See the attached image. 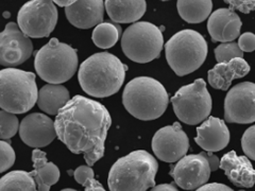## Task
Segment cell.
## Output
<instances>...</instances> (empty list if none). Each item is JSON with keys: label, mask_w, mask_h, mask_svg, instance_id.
<instances>
[{"label": "cell", "mask_w": 255, "mask_h": 191, "mask_svg": "<svg viewBox=\"0 0 255 191\" xmlns=\"http://www.w3.org/2000/svg\"><path fill=\"white\" fill-rule=\"evenodd\" d=\"M54 122L58 138L74 154H82L87 166H94L105 155L112 118L101 103L76 96L60 110Z\"/></svg>", "instance_id": "cell-1"}, {"label": "cell", "mask_w": 255, "mask_h": 191, "mask_svg": "<svg viewBox=\"0 0 255 191\" xmlns=\"http://www.w3.org/2000/svg\"><path fill=\"white\" fill-rule=\"evenodd\" d=\"M128 67L114 54L95 53L79 68L78 79L82 90L95 98L116 94L124 84Z\"/></svg>", "instance_id": "cell-2"}, {"label": "cell", "mask_w": 255, "mask_h": 191, "mask_svg": "<svg viewBox=\"0 0 255 191\" xmlns=\"http://www.w3.org/2000/svg\"><path fill=\"white\" fill-rule=\"evenodd\" d=\"M156 159L147 151H133L112 166L108 185L111 191H147L155 187Z\"/></svg>", "instance_id": "cell-3"}, {"label": "cell", "mask_w": 255, "mask_h": 191, "mask_svg": "<svg viewBox=\"0 0 255 191\" xmlns=\"http://www.w3.org/2000/svg\"><path fill=\"white\" fill-rule=\"evenodd\" d=\"M123 103L133 117L149 121L159 118L165 113L169 97L165 87L155 79L139 77L131 80L126 85Z\"/></svg>", "instance_id": "cell-4"}, {"label": "cell", "mask_w": 255, "mask_h": 191, "mask_svg": "<svg viewBox=\"0 0 255 191\" xmlns=\"http://www.w3.org/2000/svg\"><path fill=\"white\" fill-rule=\"evenodd\" d=\"M78 63V54L74 48L54 37L36 52L34 67L44 81L61 85L75 76Z\"/></svg>", "instance_id": "cell-5"}, {"label": "cell", "mask_w": 255, "mask_h": 191, "mask_svg": "<svg viewBox=\"0 0 255 191\" xmlns=\"http://www.w3.org/2000/svg\"><path fill=\"white\" fill-rule=\"evenodd\" d=\"M35 75L16 68L0 71V107L12 114H23L38 100Z\"/></svg>", "instance_id": "cell-6"}, {"label": "cell", "mask_w": 255, "mask_h": 191, "mask_svg": "<svg viewBox=\"0 0 255 191\" xmlns=\"http://www.w3.org/2000/svg\"><path fill=\"white\" fill-rule=\"evenodd\" d=\"M165 52L174 74L183 77L201 67L207 57V43L199 32L182 30L166 43Z\"/></svg>", "instance_id": "cell-7"}, {"label": "cell", "mask_w": 255, "mask_h": 191, "mask_svg": "<svg viewBox=\"0 0 255 191\" xmlns=\"http://www.w3.org/2000/svg\"><path fill=\"white\" fill-rule=\"evenodd\" d=\"M164 46L162 31L148 21L135 22L125 31L122 48L128 59L139 64L157 59Z\"/></svg>", "instance_id": "cell-8"}, {"label": "cell", "mask_w": 255, "mask_h": 191, "mask_svg": "<svg viewBox=\"0 0 255 191\" xmlns=\"http://www.w3.org/2000/svg\"><path fill=\"white\" fill-rule=\"evenodd\" d=\"M171 103L177 117L190 125L204 121L212 110V97L202 79L181 87L171 98Z\"/></svg>", "instance_id": "cell-9"}, {"label": "cell", "mask_w": 255, "mask_h": 191, "mask_svg": "<svg viewBox=\"0 0 255 191\" xmlns=\"http://www.w3.org/2000/svg\"><path fill=\"white\" fill-rule=\"evenodd\" d=\"M17 22L27 36L47 37L57 26L58 9L50 0H33L20 7Z\"/></svg>", "instance_id": "cell-10"}, {"label": "cell", "mask_w": 255, "mask_h": 191, "mask_svg": "<svg viewBox=\"0 0 255 191\" xmlns=\"http://www.w3.org/2000/svg\"><path fill=\"white\" fill-rule=\"evenodd\" d=\"M225 120L229 123L255 122V83L235 85L225 100Z\"/></svg>", "instance_id": "cell-11"}, {"label": "cell", "mask_w": 255, "mask_h": 191, "mask_svg": "<svg viewBox=\"0 0 255 191\" xmlns=\"http://www.w3.org/2000/svg\"><path fill=\"white\" fill-rule=\"evenodd\" d=\"M33 52V44L29 36L15 22L6 23L0 34V64L15 67L25 63Z\"/></svg>", "instance_id": "cell-12"}, {"label": "cell", "mask_w": 255, "mask_h": 191, "mask_svg": "<svg viewBox=\"0 0 255 191\" xmlns=\"http://www.w3.org/2000/svg\"><path fill=\"white\" fill-rule=\"evenodd\" d=\"M211 167L205 152L183 157L170 170V175L180 188L197 190L204 186L211 177Z\"/></svg>", "instance_id": "cell-13"}, {"label": "cell", "mask_w": 255, "mask_h": 191, "mask_svg": "<svg viewBox=\"0 0 255 191\" xmlns=\"http://www.w3.org/2000/svg\"><path fill=\"white\" fill-rule=\"evenodd\" d=\"M189 139L179 122L159 129L152 138V150L159 161L165 163L179 162L186 156Z\"/></svg>", "instance_id": "cell-14"}, {"label": "cell", "mask_w": 255, "mask_h": 191, "mask_svg": "<svg viewBox=\"0 0 255 191\" xmlns=\"http://www.w3.org/2000/svg\"><path fill=\"white\" fill-rule=\"evenodd\" d=\"M19 136L29 147L35 149L47 147L58 137L55 122L39 113L28 115L20 123Z\"/></svg>", "instance_id": "cell-15"}, {"label": "cell", "mask_w": 255, "mask_h": 191, "mask_svg": "<svg viewBox=\"0 0 255 191\" xmlns=\"http://www.w3.org/2000/svg\"><path fill=\"white\" fill-rule=\"evenodd\" d=\"M242 26L241 17L232 7L215 11L207 21V30L213 42H221V44L232 43L241 34Z\"/></svg>", "instance_id": "cell-16"}, {"label": "cell", "mask_w": 255, "mask_h": 191, "mask_svg": "<svg viewBox=\"0 0 255 191\" xmlns=\"http://www.w3.org/2000/svg\"><path fill=\"white\" fill-rule=\"evenodd\" d=\"M230 131L225 121L217 117H210L197 127L195 141L205 152H218L230 142Z\"/></svg>", "instance_id": "cell-17"}, {"label": "cell", "mask_w": 255, "mask_h": 191, "mask_svg": "<svg viewBox=\"0 0 255 191\" xmlns=\"http://www.w3.org/2000/svg\"><path fill=\"white\" fill-rule=\"evenodd\" d=\"M106 4L102 0H85L75 1L73 5L65 9L68 21L79 29L97 27L103 20Z\"/></svg>", "instance_id": "cell-18"}, {"label": "cell", "mask_w": 255, "mask_h": 191, "mask_svg": "<svg viewBox=\"0 0 255 191\" xmlns=\"http://www.w3.org/2000/svg\"><path fill=\"white\" fill-rule=\"evenodd\" d=\"M220 168L237 187L251 188L255 185V169L247 156H238L235 151H231L221 158Z\"/></svg>", "instance_id": "cell-19"}, {"label": "cell", "mask_w": 255, "mask_h": 191, "mask_svg": "<svg viewBox=\"0 0 255 191\" xmlns=\"http://www.w3.org/2000/svg\"><path fill=\"white\" fill-rule=\"evenodd\" d=\"M250 71V65L244 59H234L229 63L217 64L207 74L209 83L215 90L228 91L235 79L246 77Z\"/></svg>", "instance_id": "cell-20"}, {"label": "cell", "mask_w": 255, "mask_h": 191, "mask_svg": "<svg viewBox=\"0 0 255 191\" xmlns=\"http://www.w3.org/2000/svg\"><path fill=\"white\" fill-rule=\"evenodd\" d=\"M33 170L30 172L36 182L37 191H49L51 186L60 180V169L52 163L47 161L46 153L39 149L32 152Z\"/></svg>", "instance_id": "cell-21"}, {"label": "cell", "mask_w": 255, "mask_h": 191, "mask_svg": "<svg viewBox=\"0 0 255 191\" xmlns=\"http://www.w3.org/2000/svg\"><path fill=\"white\" fill-rule=\"evenodd\" d=\"M105 4L110 18L116 23H135L142 17L147 9L145 0H108Z\"/></svg>", "instance_id": "cell-22"}, {"label": "cell", "mask_w": 255, "mask_h": 191, "mask_svg": "<svg viewBox=\"0 0 255 191\" xmlns=\"http://www.w3.org/2000/svg\"><path fill=\"white\" fill-rule=\"evenodd\" d=\"M69 101V92L65 86L47 84L38 93L37 105L45 113L58 116Z\"/></svg>", "instance_id": "cell-23"}, {"label": "cell", "mask_w": 255, "mask_h": 191, "mask_svg": "<svg viewBox=\"0 0 255 191\" xmlns=\"http://www.w3.org/2000/svg\"><path fill=\"white\" fill-rule=\"evenodd\" d=\"M177 7L182 19L189 23H199L206 18H210L213 2L211 0H202V1L180 0L177 2Z\"/></svg>", "instance_id": "cell-24"}, {"label": "cell", "mask_w": 255, "mask_h": 191, "mask_svg": "<svg viewBox=\"0 0 255 191\" xmlns=\"http://www.w3.org/2000/svg\"><path fill=\"white\" fill-rule=\"evenodd\" d=\"M0 191H37V185L30 172L12 171L0 180Z\"/></svg>", "instance_id": "cell-25"}, {"label": "cell", "mask_w": 255, "mask_h": 191, "mask_svg": "<svg viewBox=\"0 0 255 191\" xmlns=\"http://www.w3.org/2000/svg\"><path fill=\"white\" fill-rule=\"evenodd\" d=\"M122 35V27L118 23L102 22L93 31L92 39L94 44L101 49H109L118 42Z\"/></svg>", "instance_id": "cell-26"}, {"label": "cell", "mask_w": 255, "mask_h": 191, "mask_svg": "<svg viewBox=\"0 0 255 191\" xmlns=\"http://www.w3.org/2000/svg\"><path fill=\"white\" fill-rule=\"evenodd\" d=\"M215 58H216L218 64L229 63L234 59H243L244 52L238 43H225L220 44L215 49Z\"/></svg>", "instance_id": "cell-27"}, {"label": "cell", "mask_w": 255, "mask_h": 191, "mask_svg": "<svg viewBox=\"0 0 255 191\" xmlns=\"http://www.w3.org/2000/svg\"><path fill=\"white\" fill-rule=\"evenodd\" d=\"M0 126H1V139H10L19 130V121L15 114L0 110Z\"/></svg>", "instance_id": "cell-28"}, {"label": "cell", "mask_w": 255, "mask_h": 191, "mask_svg": "<svg viewBox=\"0 0 255 191\" xmlns=\"http://www.w3.org/2000/svg\"><path fill=\"white\" fill-rule=\"evenodd\" d=\"M0 172H4L10 169L15 163V152L10 143L4 140L0 141Z\"/></svg>", "instance_id": "cell-29"}, {"label": "cell", "mask_w": 255, "mask_h": 191, "mask_svg": "<svg viewBox=\"0 0 255 191\" xmlns=\"http://www.w3.org/2000/svg\"><path fill=\"white\" fill-rule=\"evenodd\" d=\"M242 148L247 157L255 161V125L250 126L242 138Z\"/></svg>", "instance_id": "cell-30"}, {"label": "cell", "mask_w": 255, "mask_h": 191, "mask_svg": "<svg viewBox=\"0 0 255 191\" xmlns=\"http://www.w3.org/2000/svg\"><path fill=\"white\" fill-rule=\"evenodd\" d=\"M226 3L232 6L233 10H238L244 14L255 11V0H227Z\"/></svg>", "instance_id": "cell-31"}, {"label": "cell", "mask_w": 255, "mask_h": 191, "mask_svg": "<svg viewBox=\"0 0 255 191\" xmlns=\"http://www.w3.org/2000/svg\"><path fill=\"white\" fill-rule=\"evenodd\" d=\"M238 45L241 47L243 52H252L255 50V34L252 32H246V33L239 36Z\"/></svg>", "instance_id": "cell-32"}, {"label": "cell", "mask_w": 255, "mask_h": 191, "mask_svg": "<svg viewBox=\"0 0 255 191\" xmlns=\"http://www.w3.org/2000/svg\"><path fill=\"white\" fill-rule=\"evenodd\" d=\"M94 170L90 166H80L74 172V177L77 183L80 185H83L89 181L90 179H94Z\"/></svg>", "instance_id": "cell-33"}, {"label": "cell", "mask_w": 255, "mask_h": 191, "mask_svg": "<svg viewBox=\"0 0 255 191\" xmlns=\"http://www.w3.org/2000/svg\"><path fill=\"white\" fill-rule=\"evenodd\" d=\"M196 191H234L231 189L229 186L225 184H219V183H212V184H205L204 186L197 189ZM239 191H246V190H239Z\"/></svg>", "instance_id": "cell-34"}, {"label": "cell", "mask_w": 255, "mask_h": 191, "mask_svg": "<svg viewBox=\"0 0 255 191\" xmlns=\"http://www.w3.org/2000/svg\"><path fill=\"white\" fill-rule=\"evenodd\" d=\"M84 187L85 191H107L100 183L98 181H96L95 179H90L87 181L84 184Z\"/></svg>", "instance_id": "cell-35"}, {"label": "cell", "mask_w": 255, "mask_h": 191, "mask_svg": "<svg viewBox=\"0 0 255 191\" xmlns=\"http://www.w3.org/2000/svg\"><path fill=\"white\" fill-rule=\"evenodd\" d=\"M205 156L209 161L212 171H216L218 168H220V161L217 155L213 154L212 152H205Z\"/></svg>", "instance_id": "cell-36"}, {"label": "cell", "mask_w": 255, "mask_h": 191, "mask_svg": "<svg viewBox=\"0 0 255 191\" xmlns=\"http://www.w3.org/2000/svg\"><path fill=\"white\" fill-rule=\"evenodd\" d=\"M150 191H179V189L174 186L173 183L171 184H161L153 187Z\"/></svg>", "instance_id": "cell-37"}, {"label": "cell", "mask_w": 255, "mask_h": 191, "mask_svg": "<svg viewBox=\"0 0 255 191\" xmlns=\"http://www.w3.org/2000/svg\"><path fill=\"white\" fill-rule=\"evenodd\" d=\"M55 4H58L60 6H64L66 9V7L73 5L75 3L74 0H57V1H53Z\"/></svg>", "instance_id": "cell-38"}, {"label": "cell", "mask_w": 255, "mask_h": 191, "mask_svg": "<svg viewBox=\"0 0 255 191\" xmlns=\"http://www.w3.org/2000/svg\"><path fill=\"white\" fill-rule=\"evenodd\" d=\"M61 191H77V190H75V189H71V188H66V189H63V190H61Z\"/></svg>", "instance_id": "cell-39"}]
</instances>
